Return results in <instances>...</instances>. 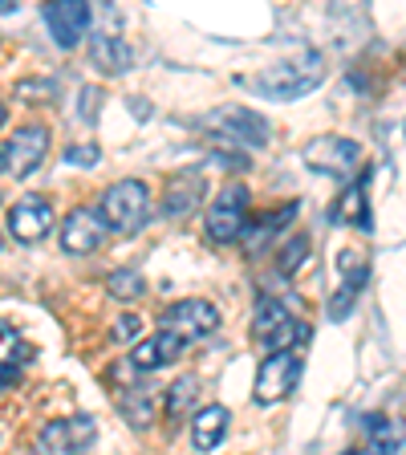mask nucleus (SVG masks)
Here are the masks:
<instances>
[{"label": "nucleus", "instance_id": "nucleus-1", "mask_svg": "<svg viewBox=\"0 0 406 455\" xmlns=\"http://www.w3.org/2000/svg\"><path fill=\"white\" fill-rule=\"evenodd\" d=\"M248 82L268 98H305L325 82V57L301 53V57H293V61H276V66L252 74Z\"/></svg>", "mask_w": 406, "mask_h": 455}, {"label": "nucleus", "instance_id": "nucleus-2", "mask_svg": "<svg viewBox=\"0 0 406 455\" xmlns=\"http://www.w3.org/2000/svg\"><path fill=\"white\" fill-rule=\"evenodd\" d=\"M147 212H151V191H147V183L123 180L102 196L98 216H102V224L114 228V232H134V228H142Z\"/></svg>", "mask_w": 406, "mask_h": 455}, {"label": "nucleus", "instance_id": "nucleus-3", "mask_svg": "<svg viewBox=\"0 0 406 455\" xmlns=\"http://www.w3.org/2000/svg\"><path fill=\"white\" fill-rule=\"evenodd\" d=\"M305 163L313 171H325L330 180H354L362 167V147L350 139H338V134H325L305 147Z\"/></svg>", "mask_w": 406, "mask_h": 455}, {"label": "nucleus", "instance_id": "nucleus-4", "mask_svg": "<svg viewBox=\"0 0 406 455\" xmlns=\"http://www.w3.org/2000/svg\"><path fill=\"white\" fill-rule=\"evenodd\" d=\"M297 379H301V354L273 350L260 362V370H256V403H265V407L281 403V398L297 387Z\"/></svg>", "mask_w": 406, "mask_h": 455}, {"label": "nucleus", "instance_id": "nucleus-5", "mask_svg": "<svg viewBox=\"0 0 406 455\" xmlns=\"http://www.w3.org/2000/svg\"><path fill=\"white\" fill-rule=\"evenodd\" d=\"M203 131L216 134L224 142H248V147H265L268 142V123L260 114L244 110V106H224L203 118Z\"/></svg>", "mask_w": 406, "mask_h": 455}, {"label": "nucleus", "instance_id": "nucleus-6", "mask_svg": "<svg viewBox=\"0 0 406 455\" xmlns=\"http://www.w3.org/2000/svg\"><path fill=\"white\" fill-rule=\"evenodd\" d=\"M45 155H49V126L28 123V126H20V131H12V139H9V147L0 151V159H4L9 175L25 180V175H33V171L45 163Z\"/></svg>", "mask_w": 406, "mask_h": 455}, {"label": "nucleus", "instance_id": "nucleus-7", "mask_svg": "<svg viewBox=\"0 0 406 455\" xmlns=\"http://www.w3.org/2000/svg\"><path fill=\"white\" fill-rule=\"evenodd\" d=\"M248 220V188L244 183H227L208 208V236L216 244H232L240 236V228Z\"/></svg>", "mask_w": 406, "mask_h": 455}, {"label": "nucleus", "instance_id": "nucleus-8", "mask_svg": "<svg viewBox=\"0 0 406 455\" xmlns=\"http://www.w3.org/2000/svg\"><path fill=\"white\" fill-rule=\"evenodd\" d=\"M163 330L179 333L183 341L208 338L219 330V309L203 297H187V301H175L171 309H163Z\"/></svg>", "mask_w": 406, "mask_h": 455}, {"label": "nucleus", "instance_id": "nucleus-9", "mask_svg": "<svg viewBox=\"0 0 406 455\" xmlns=\"http://www.w3.org/2000/svg\"><path fill=\"white\" fill-rule=\"evenodd\" d=\"M45 25L61 49L82 45L90 33V4L85 0H45Z\"/></svg>", "mask_w": 406, "mask_h": 455}, {"label": "nucleus", "instance_id": "nucleus-10", "mask_svg": "<svg viewBox=\"0 0 406 455\" xmlns=\"http://www.w3.org/2000/svg\"><path fill=\"white\" fill-rule=\"evenodd\" d=\"M106 240V224L102 216H98V208H77L66 216V224H61V252L69 256H90L98 252Z\"/></svg>", "mask_w": 406, "mask_h": 455}, {"label": "nucleus", "instance_id": "nucleus-11", "mask_svg": "<svg viewBox=\"0 0 406 455\" xmlns=\"http://www.w3.org/2000/svg\"><path fill=\"white\" fill-rule=\"evenodd\" d=\"M53 224H57L53 208H49V199H41V196H25L20 204H12V212H9V232L20 240V244L45 240Z\"/></svg>", "mask_w": 406, "mask_h": 455}, {"label": "nucleus", "instance_id": "nucleus-12", "mask_svg": "<svg viewBox=\"0 0 406 455\" xmlns=\"http://www.w3.org/2000/svg\"><path fill=\"white\" fill-rule=\"evenodd\" d=\"M90 439H94V423L85 415L77 419H53V423L41 427V435H37V447L49 455L57 451H85L90 447Z\"/></svg>", "mask_w": 406, "mask_h": 455}, {"label": "nucleus", "instance_id": "nucleus-13", "mask_svg": "<svg viewBox=\"0 0 406 455\" xmlns=\"http://www.w3.org/2000/svg\"><path fill=\"white\" fill-rule=\"evenodd\" d=\"M183 346L187 341L179 338V333H171V330H159L155 338L139 341L131 350V366L134 370H159V366H171V362L183 354Z\"/></svg>", "mask_w": 406, "mask_h": 455}, {"label": "nucleus", "instance_id": "nucleus-14", "mask_svg": "<svg viewBox=\"0 0 406 455\" xmlns=\"http://www.w3.org/2000/svg\"><path fill=\"white\" fill-rule=\"evenodd\" d=\"M297 216V204H281V208H273V212H265L260 220H244V228H240V236L236 240H244V252L248 256H256V252H265L268 248V240L281 232L289 220Z\"/></svg>", "mask_w": 406, "mask_h": 455}, {"label": "nucleus", "instance_id": "nucleus-15", "mask_svg": "<svg viewBox=\"0 0 406 455\" xmlns=\"http://www.w3.org/2000/svg\"><path fill=\"white\" fill-rule=\"evenodd\" d=\"M28 358H33V350H28V341L17 333V325L0 322V390L20 379V370L28 366Z\"/></svg>", "mask_w": 406, "mask_h": 455}, {"label": "nucleus", "instance_id": "nucleus-16", "mask_svg": "<svg viewBox=\"0 0 406 455\" xmlns=\"http://www.w3.org/2000/svg\"><path fill=\"white\" fill-rule=\"evenodd\" d=\"M227 407H219V403H208L203 411H195V419H191V443H195V451H216L219 439L227 435Z\"/></svg>", "mask_w": 406, "mask_h": 455}, {"label": "nucleus", "instance_id": "nucleus-17", "mask_svg": "<svg viewBox=\"0 0 406 455\" xmlns=\"http://www.w3.org/2000/svg\"><path fill=\"white\" fill-rule=\"evenodd\" d=\"M199 199H203V180L195 171H183V175L171 180V191L163 196V212L167 216H187V212L199 208Z\"/></svg>", "mask_w": 406, "mask_h": 455}, {"label": "nucleus", "instance_id": "nucleus-18", "mask_svg": "<svg viewBox=\"0 0 406 455\" xmlns=\"http://www.w3.org/2000/svg\"><path fill=\"white\" fill-rule=\"evenodd\" d=\"M333 224L370 228V216H366V188H362V183H350V188L341 191L338 208H333Z\"/></svg>", "mask_w": 406, "mask_h": 455}, {"label": "nucleus", "instance_id": "nucleus-19", "mask_svg": "<svg viewBox=\"0 0 406 455\" xmlns=\"http://www.w3.org/2000/svg\"><path fill=\"white\" fill-rule=\"evenodd\" d=\"M94 66L106 69V74H123V69L131 66V49L114 37V33H106V37H94Z\"/></svg>", "mask_w": 406, "mask_h": 455}, {"label": "nucleus", "instance_id": "nucleus-20", "mask_svg": "<svg viewBox=\"0 0 406 455\" xmlns=\"http://www.w3.org/2000/svg\"><path fill=\"white\" fill-rule=\"evenodd\" d=\"M195 395H199V382H195V374H183L179 382H171V390H167V419H187L191 411H195Z\"/></svg>", "mask_w": 406, "mask_h": 455}, {"label": "nucleus", "instance_id": "nucleus-21", "mask_svg": "<svg viewBox=\"0 0 406 455\" xmlns=\"http://www.w3.org/2000/svg\"><path fill=\"white\" fill-rule=\"evenodd\" d=\"M305 338H309V325L297 322L293 313H289V317H284V322H276L260 341H265L268 350H297V346H301Z\"/></svg>", "mask_w": 406, "mask_h": 455}, {"label": "nucleus", "instance_id": "nucleus-22", "mask_svg": "<svg viewBox=\"0 0 406 455\" xmlns=\"http://www.w3.org/2000/svg\"><path fill=\"white\" fill-rule=\"evenodd\" d=\"M366 431H370V451H402V435H398V427H390V419L370 415Z\"/></svg>", "mask_w": 406, "mask_h": 455}, {"label": "nucleus", "instance_id": "nucleus-23", "mask_svg": "<svg viewBox=\"0 0 406 455\" xmlns=\"http://www.w3.org/2000/svg\"><path fill=\"white\" fill-rule=\"evenodd\" d=\"M106 289H110V297H118V301H134V297L147 293V281H142V273H134V268H118V273H110Z\"/></svg>", "mask_w": 406, "mask_h": 455}, {"label": "nucleus", "instance_id": "nucleus-24", "mask_svg": "<svg viewBox=\"0 0 406 455\" xmlns=\"http://www.w3.org/2000/svg\"><path fill=\"white\" fill-rule=\"evenodd\" d=\"M284 317H289V305L276 301V297H265V301L256 305V313H252V333L256 338H265V333L273 330L276 322H284Z\"/></svg>", "mask_w": 406, "mask_h": 455}, {"label": "nucleus", "instance_id": "nucleus-25", "mask_svg": "<svg viewBox=\"0 0 406 455\" xmlns=\"http://www.w3.org/2000/svg\"><path fill=\"white\" fill-rule=\"evenodd\" d=\"M305 256H309V236H293L289 244L281 248V260H276V268H281V276H293L297 268L305 265Z\"/></svg>", "mask_w": 406, "mask_h": 455}, {"label": "nucleus", "instance_id": "nucleus-26", "mask_svg": "<svg viewBox=\"0 0 406 455\" xmlns=\"http://www.w3.org/2000/svg\"><path fill=\"white\" fill-rule=\"evenodd\" d=\"M123 411H126V419H131L134 427H147L155 419V407H151V398H142V395H134V398H126L123 403Z\"/></svg>", "mask_w": 406, "mask_h": 455}, {"label": "nucleus", "instance_id": "nucleus-27", "mask_svg": "<svg viewBox=\"0 0 406 455\" xmlns=\"http://www.w3.org/2000/svg\"><path fill=\"white\" fill-rule=\"evenodd\" d=\"M139 333H142V317H139V313H123V317L114 322L110 338H114V341H134Z\"/></svg>", "mask_w": 406, "mask_h": 455}, {"label": "nucleus", "instance_id": "nucleus-28", "mask_svg": "<svg viewBox=\"0 0 406 455\" xmlns=\"http://www.w3.org/2000/svg\"><path fill=\"white\" fill-rule=\"evenodd\" d=\"M69 155H74V163H82V167H90V163L98 159V147H74V151H69Z\"/></svg>", "mask_w": 406, "mask_h": 455}, {"label": "nucleus", "instance_id": "nucleus-29", "mask_svg": "<svg viewBox=\"0 0 406 455\" xmlns=\"http://www.w3.org/2000/svg\"><path fill=\"white\" fill-rule=\"evenodd\" d=\"M4 118H9V110H4V102H0V126H4Z\"/></svg>", "mask_w": 406, "mask_h": 455}, {"label": "nucleus", "instance_id": "nucleus-30", "mask_svg": "<svg viewBox=\"0 0 406 455\" xmlns=\"http://www.w3.org/2000/svg\"><path fill=\"white\" fill-rule=\"evenodd\" d=\"M0 248H4V236H0Z\"/></svg>", "mask_w": 406, "mask_h": 455}, {"label": "nucleus", "instance_id": "nucleus-31", "mask_svg": "<svg viewBox=\"0 0 406 455\" xmlns=\"http://www.w3.org/2000/svg\"><path fill=\"white\" fill-rule=\"evenodd\" d=\"M0 167H4V159H0Z\"/></svg>", "mask_w": 406, "mask_h": 455}]
</instances>
